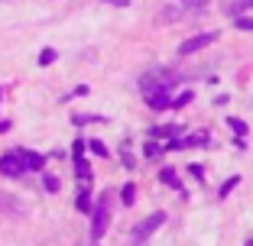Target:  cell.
<instances>
[{
    "label": "cell",
    "mask_w": 253,
    "mask_h": 246,
    "mask_svg": "<svg viewBox=\"0 0 253 246\" xmlns=\"http://www.w3.org/2000/svg\"><path fill=\"white\" fill-rule=\"evenodd\" d=\"M179 81H182V75L175 68H153V71H146L140 78V88H143V97H146L153 91H172Z\"/></svg>",
    "instance_id": "1"
},
{
    "label": "cell",
    "mask_w": 253,
    "mask_h": 246,
    "mask_svg": "<svg viewBox=\"0 0 253 246\" xmlns=\"http://www.w3.org/2000/svg\"><path fill=\"white\" fill-rule=\"evenodd\" d=\"M0 172H3V175H10V178H16V175H23V172H26V165H23V156H20V149L7 152V156H0Z\"/></svg>",
    "instance_id": "2"
},
{
    "label": "cell",
    "mask_w": 253,
    "mask_h": 246,
    "mask_svg": "<svg viewBox=\"0 0 253 246\" xmlns=\"http://www.w3.org/2000/svg\"><path fill=\"white\" fill-rule=\"evenodd\" d=\"M217 39V33H201V36H192V39H185V42L179 45V55H192V52H198V49H205V45H211Z\"/></svg>",
    "instance_id": "3"
},
{
    "label": "cell",
    "mask_w": 253,
    "mask_h": 246,
    "mask_svg": "<svg viewBox=\"0 0 253 246\" xmlns=\"http://www.w3.org/2000/svg\"><path fill=\"white\" fill-rule=\"evenodd\" d=\"M104 230H107V198H101V201H97V208H94V224H91V237L101 240V237H104Z\"/></svg>",
    "instance_id": "4"
},
{
    "label": "cell",
    "mask_w": 253,
    "mask_h": 246,
    "mask_svg": "<svg viewBox=\"0 0 253 246\" xmlns=\"http://www.w3.org/2000/svg\"><path fill=\"white\" fill-rule=\"evenodd\" d=\"M163 220H166V214H163V211H156L153 217H146V224H140V227L133 230V240H146L153 230H159V227H163Z\"/></svg>",
    "instance_id": "5"
},
{
    "label": "cell",
    "mask_w": 253,
    "mask_h": 246,
    "mask_svg": "<svg viewBox=\"0 0 253 246\" xmlns=\"http://www.w3.org/2000/svg\"><path fill=\"white\" fill-rule=\"evenodd\" d=\"M146 104L153 110H166L172 104V91H153V94H146Z\"/></svg>",
    "instance_id": "6"
},
{
    "label": "cell",
    "mask_w": 253,
    "mask_h": 246,
    "mask_svg": "<svg viewBox=\"0 0 253 246\" xmlns=\"http://www.w3.org/2000/svg\"><path fill=\"white\" fill-rule=\"evenodd\" d=\"M20 156H23V165H26V172H42L45 159L39 156V152H30V149H20Z\"/></svg>",
    "instance_id": "7"
},
{
    "label": "cell",
    "mask_w": 253,
    "mask_h": 246,
    "mask_svg": "<svg viewBox=\"0 0 253 246\" xmlns=\"http://www.w3.org/2000/svg\"><path fill=\"white\" fill-rule=\"evenodd\" d=\"M159 178H163L166 185H172V188H175V191H182V181H179V175H175V172H172V169H163V172H159Z\"/></svg>",
    "instance_id": "8"
},
{
    "label": "cell",
    "mask_w": 253,
    "mask_h": 246,
    "mask_svg": "<svg viewBox=\"0 0 253 246\" xmlns=\"http://www.w3.org/2000/svg\"><path fill=\"white\" fill-rule=\"evenodd\" d=\"M182 7H185L188 13H198V10L208 7V0H182Z\"/></svg>",
    "instance_id": "9"
},
{
    "label": "cell",
    "mask_w": 253,
    "mask_h": 246,
    "mask_svg": "<svg viewBox=\"0 0 253 246\" xmlns=\"http://www.w3.org/2000/svg\"><path fill=\"white\" fill-rule=\"evenodd\" d=\"M84 146H88L94 156H107V149H104V142H101V140H84Z\"/></svg>",
    "instance_id": "10"
},
{
    "label": "cell",
    "mask_w": 253,
    "mask_h": 246,
    "mask_svg": "<svg viewBox=\"0 0 253 246\" xmlns=\"http://www.w3.org/2000/svg\"><path fill=\"white\" fill-rule=\"evenodd\" d=\"M240 185V178H237V175H234V178H227V181H224V185H221V191H217V194H221V198H227V194H231L234 191V188H237Z\"/></svg>",
    "instance_id": "11"
},
{
    "label": "cell",
    "mask_w": 253,
    "mask_h": 246,
    "mask_svg": "<svg viewBox=\"0 0 253 246\" xmlns=\"http://www.w3.org/2000/svg\"><path fill=\"white\" fill-rule=\"evenodd\" d=\"M231 127H234V133H237V140H244V136H247V123H244V120L231 117Z\"/></svg>",
    "instance_id": "12"
},
{
    "label": "cell",
    "mask_w": 253,
    "mask_h": 246,
    "mask_svg": "<svg viewBox=\"0 0 253 246\" xmlns=\"http://www.w3.org/2000/svg\"><path fill=\"white\" fill-rule=\"evenodd\" d=\"M55 62V49H42L39 52V65H52Z\"/></svg>",
    "instance_id": "13"
},
{
    "label": "cell",
    "mask_w": 253,
    "mask_h": 246,
    "mask_svg": "<svg viewBox=\"0 0 253 246\" xmlns=\"http://www.w3.org/2000/svg\"><path fill=\"white\" fill-rule=\"evenodd\" d=\"M188 175H192V178H195V181H201V178H205V165H198V162H192V165H188Z\"/></svg>",
    "instance_id": "14"
},
{
    "label": "cell",
    "mask_w": 253,
    "mask_h": 246,
    "mask_svg": "<svg viewBox=\"0 0 253 246\" xmlns=\"http://www.w3.org/2000/svg\"><path fill=\"white\" fill-rule=\"evenodd\" d=\"M120 198H124V204H133V198H136V188H133V185H124Z\"/></svg>",
    "instance_id": "15"
},
{
    "label": "cell",
    "mask_w": 253,
    "mask_h": 246,
    "mask_svg": "<svg viewBox=\"0 0 253 246\" xmlns=\"http://www.w3.org/2000/svg\"><path fill=\"white\" fill-rule=\"evenodd\" d=\"M42 185H45V191H59V178H52V175H45Z\"/></svg>",
    "instance_id": "16"
},
{
    "label": "cell",
    "mask_w": 253,
    "mask_h": 246,
    "mask_svg": "<svg viewBox=\"0 0 253 246\" xmlns=\"http://www.w3.org/2000/svg\"><path fill=\"white\" fill-rule=\"evenodd\" d=\"M253 0H234V13H240V10H250Z\"/></svg>",
    "instance_id": "17"
},
{
    "label": "cell",
    "mask_w": 253,
    "mask_h": 246,
    "mask_svg": "<svg viewBox=\"0 0 253 246\" xmlns=\"http://www.w3.org/2000/svg\"><path fill=\"white\" fill-rule=\"evenodd\" d=\"M234 23H237V30H253V20H247V16H237Z\"/></svg>",
    "instance_id": "18"
},
{
    "label": "cell",
    "mask_w": 253,
    "mask_h": 246,
    "mask_svg": "<svg viewBox=\"0 0 253 246\" xmlns=\"http://www.w3.org/2000/svg\"><path fill=\"white\" fill-rule=\"evenodd\" d=\"M104 3H114V7H126L130 0H104Z\"/></svg>",
    "instance_id": "19"
}]
</instances>
